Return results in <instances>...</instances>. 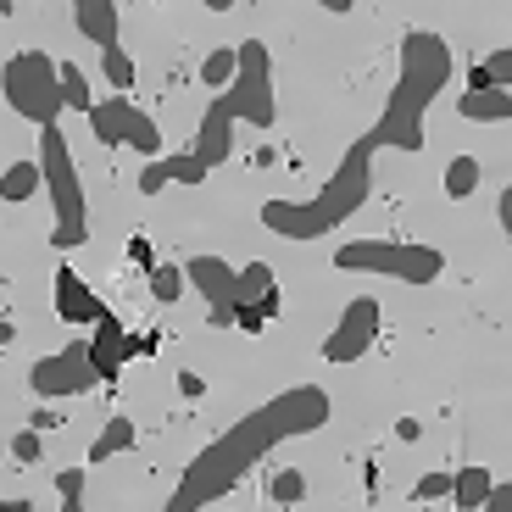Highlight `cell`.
I'll use <instances>...</instances> for the list:
<instances>
[{"label":"cell","mask_w":512,"mask_h":512,"mask_svg":"<svg viewBox=\"0 0 512 512\" xmlns=\"http://www.w3.org/2000/svg\"><path fill=\"white\" fill-rule=\"evenodd\" d=\"M56 78H62V106H73V112H84L90 117V78H84V67H73V62H56Z\"/></svg>","instance_id":"cell-20"},{"label":"cell","mask_w":512,"mask_h":512,"mask_svg":"<svg viewBox=\"0 0 512 512\" xmlns=\"http://www.w3.org/2000/svg\"><path fill=\"white\" fill-rule=\"evenodd\" d=\"M28 384H34L39 401H62V396H90L95 368H90V340H73L67 351H56V357H39L34 368H28Z\"/></svg>","instance_id":"cell-9"},{"label":"cell","mask_w":512,"mask_h":512,"mask_svg":"<svg viewBox=\"0 0 512 512\" xmlns=\"http://www.w3.org/2000/svg\"><path fill=\"white\" fill-rule=\"evenodd\" d=\"M490 485H496L490 468H457V474H451V501H457L462 512H479V501L490 496Z\"/></svg>","instance_id":"cell-19"},{"label":"cell","mask_w":512,"mask_h":512,"mask_svg":"<svg viewBox=\"0 0 512 512\" xmlns=\"http://www.w3.org/2000/svg\"><path fill=\"white\" fill-rule=\"evenodd\" d=\"M368 190H373V151L357 140L312 201H262V223L284 240H318V234L340 229L346 218H357Z\"/></svg>","instance_id":"cell-3"},{"label":"cell","mask_w":512,"mask_h":512,"mask_svg":"<svg viewBox=\"0 0 512 512\" xmlns=\"http://www.w3.org/2000/svg\"><path fill=\"white\" fill-rule=\"evenodd\" d=\"M84 479H90V468H62V474H56L62 512H84Z\"/></svg>","instance_id":"cell-28"},{"label":"cell","mask_w":512,"mask_h":512,"mask_svg":"<svg viewBox=\"0 0 512 512\" xmlns=\"http://www.w3.org/2000/svg\"><path fill=\"white\" fill-rule=\"evenodd\" d=\"M323 423H329V396H323L318 384H295L284 396L251 407L240 423H229V429L184 468V479L173 485V496H167V512H201V507H212V501H223L279 440L318 435Z\"/></svg>","instance_id":"cell-1"},{"label":"cell","mask_w":512,"mask_h":512,"mask_svg":"<svg viewBox=\"0 0 512 512\" xmlns=\"http://www.w3.org/2000/svg\"><path fill=\"white\" fill-rule=\"evenodd\" d=\"M440 496H451V474H440V468L412 485V501H440Z\"/></svg>","instance_id":"cell-31"},{"label":"cell","mask_w":512,"mask_h":512,"mask_svg":"<svg viewBox=\"0 0 512 512\" xmlns=\"http://www.w3.org/2000/svg\"><path fill=\"white\" fill-rule=\"evenodd\" d=\"M273 312H279V295H268V301H256V307H240V312H234V323H240L245 334H262V329H268V318H273Z\"/></svg>","instance_id":"cell-29"},{"label":"cell","mask_w":512,"mask_h":512,"mask_svg":"<svg viewBox=\"0 0 512 512\" xmlns=\"http://www.w3.org/2000/svg\"><path fill=\"white\" fill-rule=\"evenodd\" d=\"M56 312H62V323H84V329H95L101 318H112L106 301L78 279L73 268H56Z\"/></svg>","instance_id":"cell-13"},{"label":"cell","mask_w":512,"mask_h":512,"mask_svg":"<svg viewBox=\"0 0 512 512\" xmlns=\"http://www.w3.org/2000/svg\"><path fill=\"white\" fill-rule=\"evenodd\" d=\"M451 78V45L440 34H423L412 28L401 39V73H396V90L384 101L379 123L362 134L368 151H423V112L435 106V95L446 90Z\"/></svg>","instance_id":"cell-2"},{"label":"cell","mask_w":512,"mask_h":512,"mask_svg":"<svg viewBox=\"0 0 512 512\" xmlns=\"http://www.w3.org/2000/svg\"><path fill=\"white\" fill-rule=\"evenodd\" d=\"M474 190H479V162L474 156H451L446 162V195L451 201H468Z\"/></svg>","instance_id":"cell-23"},{"label":"cell","mask_w":512,"mask_h":512,"mask_svg":"<svg viewBox=\"0 0 512 512\" xmlns=\"http://www.w3.org/2000/svg\"><path fill=\"white\" fill-rule=\"evenodd\" d=\"M151 295L162 301V307L179 301V295H184V268H179V262H156V268H151Z\"/></svg>","instance_id":"cell-25"},{"label":"cell","mask_w":512,"mask_h":512,"mask_svg":"<svg viewBox=\"0 0 512 512\" xmlns=\"http://www.w3.org/2000/svg\"><path fill=\"white\" fill-rule=\"evenodd\" d=\"M496 218H501V229H512V190H501V201H496Z\"/></svg>","instance_id":"cell-36"},{"label":"cell","mask_w":512,"mask_h":512,"mask_svg":"<svg viewBox=\"0 0 512 512\" xmlns=\"http://www.w3.org/2000/svg\"><path fill=\"white\" fill-rule=\"evenodd\" d=\"M212 106H218L229 123L273 128V117H279V95H273V56H268L262 39L234 45V78H229V90H223Z\"/></svg>","instance_id":"cell-5"},{"label":"cell","mask_w":512,"mask_h":512,"mask_svg":"<svg viewBox=\"0 0 512 512\" xmlns=\"http://www.w3.org/2000/svg\"><path fill=\"white\" fill-rule=\"evenodd\" d=\"M0 512H34V501H28V496H12V501L0 496Z\"/></svg>","instance_id":"cell-38"},{"label":"cell","mask_w":512,"mask_h":512,"mask_svg":"<svg viewBox=\"0 0 512 512\" xmlns=\"http://www.w3.org/2000/svg\"><path fill=\"white\" fill-rule=\"evenodd\" d=\"M373 340H379V301L373 295H357L346 312H340V323H334V334L323 340V357L334 362V368H346V362L368 357Z\"/></svg>","instance_id":"cell-10"},{"label":"cell","mask_w":512,"mask_h":512,"mask_svg":"<svg viewBox=\"0 0 512 512\" xmlns=\"http://www.w3.org/2000/svg\"><path fill=\"white\" fill-rule=\"evenodd\" d=\"M39 190V162H12L0 173V201H28Z\"/></svg>","instance_id":"cell-21"},{"label":"cell","mask_w":512,"mask_h":512,"mask_svg":"<svg viewBox=\"0 0 512 512\" xmlns=\"http://www.w3.org/2000/svg\"><path fill=\"white\" fill-rule=\"evenodd\" d=\"M167 184H206V167L195 162L190 151H184V156H162V162H145L140 190L156 195V190H167Z\"/></svg>","instance_id":"cell-15"},{"label":"cell","mask_w":512,"mask_h":512,"mask_svg":"<svg viewBox=\"0 0 512 512\" xmlns=\"http://www.w3.org/2000/svg\"><path fill=\"white\" fill-rule=\"evenodd\" d=\"M128 446H134V423H128V418H112V423L101 429V440L90 446V468H95V462H106V457H117V451H128Z\"/></svg>","instance_id":"cell-22"},{"label":"cell","mask_w":512,"mask_h":512,"mask_svg":"<svg viewBox=\"0 0 512 512\" xmlns=\"http://www.w3.org/2000/svg\"><path fill=\"white\" fill-rule=\"evenodd\" d=\"M234 273L223 256H190L184 262V284H195V290L206 295V318H212V329H229L234 323Z\"/></svg>","instance_id":"cell-11"},{"label":"cell","mask_w":512,"mask_h":512,"mask_svg":"<svg viewBox=\"0 0 512 512\" xmlns=\"http://www.w3.org/2000/svg\"><path fill=\"white\" fill-rule=\"evenodd\" d=\"M334 268L384 273V279H401V284H435L446 273V256L435 245H412V240H357L334 251Z\"/></svg>","instance_id":"cell-6"},{"label":"cell","mask_w":512,"mask_h":512,"mask_svg":"<svg viewBox=\"0 0 512 512\" xmlns=\"http://www.w3.org/2000/svg\"><path fill=\"white\" fill-rule=\"evenodd\" d=\"M179 390H184V396H201V390H206L201 373H179Z\"/></svg>","instance_id":"cell-37"},{"label":"cell","mask_w":512,"mask_h":512,"mask_svg":"<svg viewBox=\"0 0 512 512\" xmlns=\"http://www.w3.org/2000/svg\"><path fill=\"white\" fill-rule=\"evenodd\" d=\"M479 512H512V485H507V479H496V485H490V496L479 501Z\"/></svg>","instance_id":"cell-33"},{"label":"cell","mask_w":512,"mask_h":512,"mask_svg":"<svg viewBox=\"0 0 512 512\" xmlns=\"http://www.w3.org/2000/svg\"><path fill=\"white\" fill-rule=\"evenodd\" d=\"M39 451H45V440H39V429H23V435L12 440V457H17V462H39Z\"/></svg>","instance_id":"cell-32"},{"label":"cell","mask_w":512,"mask_h":512,"mask_svg":"<svg viewBox=\"0 0 512 512\" xmlns=\"http://www.w3.org/2000/svg\"><path fill=\"white\" fill-rule=\"evenodd\" d=\"M90 128H95V140H101L106 151H117V145H134L140 156L162 151V128L128 101V95H106V101H95L90 106Z\"/></svg>","instance_id":"cell-8"},{"label":"cell","mask_w":512,"mask_h":512,"mask_svg":"<svg viewBox=\"0 0 512 512\" xmlns=\"http://www.w3.org/2000/svg\"><path fill=\"white\" fill-rule=\"evenodd\" d=\"M12 340H17V334H12V323L0 318V346H12Z\"/></svg>","instance_id":"cell-40"},{"label":"cell","mask_w":512,"mask_h":512,"mask_svg":"<svg viewBox=\"0 0 512 512\" xmlns=\"http://www.w3.org/2000/svg\"><path fill=\"white\" fill-rule=\"evenodd\" d=\"M468 123H507L512 117V90H468L457 106Z\"/></svg>","instance_id":"cell-18"},{"label":"cell","mask_w":512,"mask_h":512,"mask_svg":"<svg viewBox=\"0 0 512 512\" xmlns=\"http://www.w3.org/2000/svg\"><path fill=\"white\" fill-rule=\"evenodd\" d=\"M268 295H279V279H273L268 262H251V268L234 273V312L256 307V301H268Z\"/></svg>","instance_id":"cell-17"},{"label":"cell","mask_w":512,"mask_h":512,"mask_svg":"<svg viewBox=\"0 0 512 512\" xmlns=\"http://www.w3.org/2000/svg\"><path fill=\"white\" fill-rule=\"evenodd\" d=\"M56 423H62V418H56V412H51V407H39V412H34V418H28V429H39V435H45V429H56Z\"/></svg>","instance_id":"cell-35"},{"label":"cell","mask_w":512,"mask_h":512,"mask_svg":"<svg viewBox=\"0 0 512 512\" xmlns=\"http://www.w3.org/2000/svg\"><path fill=\"white\" fill-rule=\"evenodd\" d=\"M128 256H134L140 268H156V256H151V240H128Z\"/></svg>","instance_id":"cell-34"},{"label":"cell","mask_w":512,"mask_h":512,"mask_svg":"<svg viewBox=\"0 0 512 512\" xmlns=\"http://www.w3.org/2000/svg\"><path fill=\"white\" fill-rule=\"evenodd\" d=\"M268 496L279 501V507H295V501L307 496V474H301V468H284V474H273Z\"/></svg>","instance_id":"cell-27"},{"label":"cell","mask_w":512,"mask_h":512,"mask_svg":"<svg viewBox=\"0 0 512 512\" xmlns=\"http://www.w3.org/2000/svg\"><path fill=\"white\" fill-rule=\"evenodd\" d=\"M229 151H234V123L218 112V106H206V112H201V134H195L190 156L206 167V173H212V167L229 162Z\"/></svg>","instance_id":"cell-14"},{"label":"cell","mask_w":512,"mask_h":512,"mask_svg":"<svg viewBox=\"0 0 512 512\" xmlns=\"http://www.w3.org/2000/svg\"><path fill=\"white\" fill-rule=\"evenodd\" d=\"M396 435H401V440H418V435H423V423H412V418H401V423H396Z\"/></svg>","instance_id":"cell-39"},{"label":"cell","mask_w":512,"mask_h":512,"mask_svg":"<svg viewBox=\"0 0 512 512\" xmlns=\"http://www.w3.org/2000/svg\"><path fill=\"white\" fill-rule=\"evenodd\" d=\"M73 28L84 39H95L101 51L123 45V39H117V6H112V0H78V6H73Z\"/></svg>","instance_id":"cell-16"},{"label":"cell","mask_w":512,"mask_h":512,"mask_svg":"<svg viewBox=\"0 0 512 512\" xmlns=\"http://www.w3.org/2000/svg\"><path fill=\"white\" fill-rule=\"evenodd\" d=\"M101 73L117 95H128V84H134V56H128L123 45H112V51H101Z\"/></svg>","instance_id":"cell-26"},{"label":"cell","mask_w":512,"mask_h":512,"mask_svg":"<svg viewBox=\"0 0 512 512\" xmlns=\"http://www.w3.org/2000/svg\"><path fill=\"white\" fill-rule=\"evenodd\" d=\"M201 78L212 84V90H223V84L234 78V51H212V56H206V67H201Z\"/></svg>","instance_id":"cell-30"},{"label":"cell","mask_w":512,"mask_h":512,"mask_svg":"<svg viewBox=\"0 0 512 512\" xmlns=\"http://www.w3.org/2000/svg\"><path fill=\"white\" fill-rule=\"evenodd\" d=\"M39 184L56 206V234L51 245L56 251H73V245L90 240V201H84V184H78V167H73V151H67L62 128H39Z\"/></svg>","instance_id":"cell-4"},{"label":"cell","mask_w":512,"mask_h":512,"mask_svg":"<svg viewBox=\"0 0 512 512\" xmlns=\"http://www.w3.org/2000/svg\"><path fill=\"white\" fill-rule=\"evenodd\" d=\"M140 351V340L123 329L117 318H101L95 323V334H90V368H95V379H117L123 373V362Z\"/></svg>","instance_id":"cell-12"},{"label":"cell","mask_w":512,"mask_h":512,"mask_svg":"<svg viewBox=\"0 0 512 512\" xmlns=\"http://www.w3.org/2000/svg\"><path fill=\"white\" fill-rule=\"evenodd\" d=\"M512 84V51L501 45V51L485 56V67H474V90H507Z\"/></svg>","instance_id":"cell-24"},{"label":"cell","mask_w":512,"mask_h":512,"mask_svg":"<svg viewBox=\"0 0 512 512\" xmlns=\"http://www.w3.org/2000/svg\"><path fill=\"white\" fill-rule=\"evenodd\" d=\"M0 95L34 128H56V117H62V78H56V62L45 51H17L0 67Z\"/></svg>","instance_id":"cell-7"}]
</instances>
